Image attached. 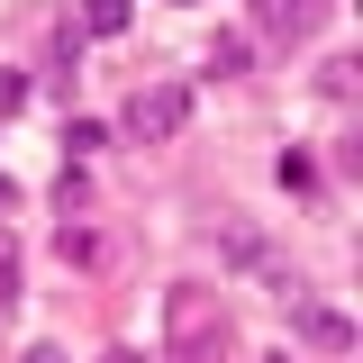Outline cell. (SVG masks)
Here are the masks:
<instances>
[{
  "label": "cell",
  "instance_id": "cell-1",
  "mask_svg": "<svg viewBox=\"0 0 363 363\" xmlns=\"http://www.w3.org/2000/svg\"><path fill=\"white\" fill-rule=\"evenodd\" d=\"M227 354H236L227 300L200 291V281H173V291H164V363H227Z\"/></svg>",
  "mask_w": 363,
  "mask_h": 363
},
{
  "label": "cell",
  "instance_id": "cell-2",
  "mask_svg": "<svg viewBox=\"0 0 363 363\" xmlns=\"http://www.w3.org/2000/svg\"><path fill=\"white\" fill-rule=\"evenodd\" d=\"M272 300H281V318L309 336L318 354H354V318H345V309H327V300H318L300 272H281V281H272Z\"/></svg>",
  "mask_w": 363,
  "mask_h": 363
},
{
  "label": "cell",
  "instance_id": "cell-3",
  "mask_svg": "<svg viewBox=\"0 0 363 363\" xmlns=\"http://www.w3.org/2000/svg\"><path fill=\"white\" fill-rule=\"evenodd\" d=\"M182 128H191V91L182 82H136L128 91V136L136 145H173Z\"/></svg>",
  "mask_w": 363,
  "mask_h": 363
},
{
  "label": "cell",
  "instance_id": "cell-4",
  "mask_svg": "<svg viewBox=\"0 0 363 363\" xmlns=\"http://www.w3.org/2000/svg\"><path fill=\"white\" fill-rule=\"evenodd\" d=\"M255 18H264V37H318L327 28V0H255Z\"/></svg>",
  "mask_w": 363,
  "mask_h": 363
},
{
  "label": "cell",
  "instance_id": "cell-5",
  "mask_svg": "<svg viewBox=\"0 0 363 363\" xmlns=\"http://www.w3.org/2000/svg\"><path fill=\"white\" fill-rule=\"evenodd\" d=\"M209 236H218V255H227V264H245V272H264V281H281V264H272V245H264V236H255L245 218H218Z\"/></svg>",
  "mask_w": 363,
  "mask_h": 363
},
{
  "label": "cell",
  "instance_id": "cell-6",
  "mask_svg": "<svg viewBox=\"0 0 363 363\" xmlns=\"http://www.w3.org/2000/svg\"><path fill=\"white\" fill-rule=\"evenodd\" d=\"M136 18V0H82V37H118Z\"/></svg>",
  "mask_w": 363,
  "mask_h": 363
},
{
  "label": "cell",
  "instance_id": "cell-7",
  "mask_svg": "<svg viewBox=\"0 0 363 363\" xmlns=\"http://www.w3.org/2000/svg\"><path fill=\"white\" fill-rule=\"evenodd\" d=\"M55 245H64V264H100V236H91V227H73V218H64V236H55Z\"/></svg>",
  "mask_w": 363,
  "mask_h": 363
},
{
  "label": "cell",
  "instance_id": "cell-8",
  "mask_svg": "<svg viewBox=\"0 0 363 363\" xmlns=\"http://www.w3.org/2000/svg\"><path fill=\"white\" fill-rule=\"evenodd\" d=\"M209 73H218V82H227V73H245V37H218V45H209Z\"/></svg>",
  "mask_w": 363,
  "mask_h": 363
},
{
  "label": "cell",
  "instance_id": "cell-9",
  "mask_svg": "<svg viewBox=\"0 0 363 363\" xmlns=\"http://www.w3.org/2000/svg\"><path fill=\"white\" fill-rule=\"evenodd\" d=\"M55 200H64V218H73V209H82V200H91V182H82V164H64V182H55Z\"/></svg>",
  "mask_w": 363,
  "mask_h": 363
},
{
  "label": "cell",
  "instance_id": "cell-10",
  "mask_svg": "<svg viewBox=\"0 0 363 363\" xmlns=\"http://www.w3.org/2000/svg\"><path fill=\"white\" fill-rule=\"evenodd\" d=\"M281 191H318V164H309V155H281Z\"/></svg>",
  "mask_w": 363,
  "mask_h": 363
},
{
  "label": "cell",
  "instance_id": "cell-11",
  "mask_svg": "<svg viewBox=\"0 0 363 363\" xmlns=\"http://www.w3.org/2000/svg\"><path fill=\"white\" fill-rule=\"evenodd\" d=\"M9 300H18V245L0 236V309H9Z\"/></svg>",
  "mask_w": 363,
  "mask_h": 363
},
{
  "label": "cell",
  "instance_id": "cell-12",
  "mask_svg": "<svg viewBox=\"0 0 363 363\" xmlns=\"http://www.w3.org/2000/svg\"><path fill=\"white\" fill-rule=\"evenodd\" d=\"M100 363H145V354H128V345H118V354H100Z\"/></svg>",
  "mask_w": 363,
  "mask_h": 363
},
{
  "label": "cell",
  "instance_id": "cell-13",
  "mask_svg": "<svg viewBox=\"0 0 363 363\" xmlns=\"http://www.w3.org/2000/svg\"><path fill=\"white\" fill-rule=\"evenodd\" d=\"M28 363H64V354H55V345H37V354H28Z\"/></svg>",
  "mask_w": 363,
  "mask_h": 363
},
{
  "label": "cell",
  "instance_id": "cell-14",
  "mask_svg": "<svg viewBox=\"0 0 363 363\" xmlns=\"http://www.w3.org/2000/svg\"><path fill=\"white\" fill-rule=\"evenodd\" d=\"M0 209H9V173H0Z\"/></svg>",
  "mask_w": 363,
  "mask_h": 363
},
{
  "label": "cell",
  "instance_id": "cell-15",
  "mask_svg": "<svg viewBox=\"0 0 363 363\" xmlns=\"http://www.w3.org/2000/svg\"><path fill=\"white\" fill-rule=\"evenodd\" d=\"M281 363H291V354H281Z\"/></svg>",
  "mask_w": 363,
  "mask_h": 363
}]
</instances>
